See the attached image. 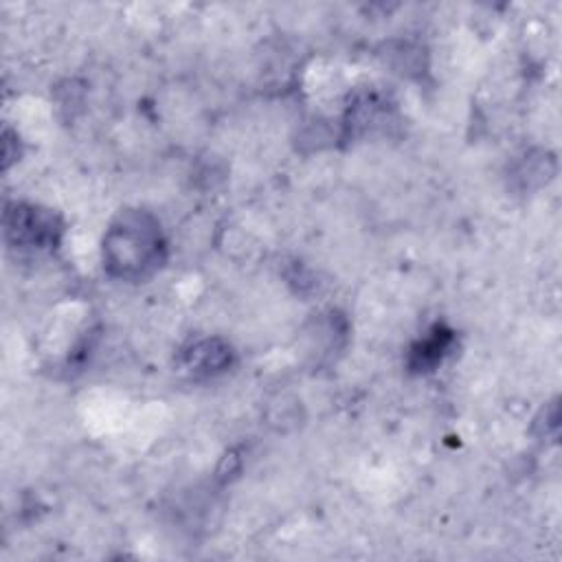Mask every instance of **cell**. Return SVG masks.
I'll return each mask as SVG.
<instances>
[{
	"label": "cell",
	"instance_id": "obj_4",
	"mask_svg": "<svg viewBox=\"0 0 562 562\" xmlns=\"http://www.w3.org/2000/svg\"><path fill=\"white\" fill-rule=\"evenodd\" d=\"M450 342H452V331L437 325L426 338H422L411 349V356H408L411 369L413 371H432L441 362L446 351L450 349Z\"/></svg>",
	"mask_w": 562,
	"mask_h": 562
},
{
	"label": "cell",
	"instance_id": "obj_3",
	"mask_svg": "<svg viewBox=\"0 0 562 562\" xmlns=\"http://www.w3.org/2000/svg\"><path fill=\"white\" fill-rule=\"evenodd\" d=\"M231 360H233L231 347L217 338L198 340L184 351V367L198 378H209L226 371Z\"/></svg>",
	"mask_w": 562,
	"mask_h": 562
},
{
	"label": "cell",
	"instance_id": "obj_1",
	"mask_svg": "<svg viewBox=\"0 0 562 562\" xmlns=\"http://www.w3.org/2000/svg\"><path fill=\"white\" fill-rule=\"evenodd\" d=\"M165 255L160 222L143 209L121 211L103 235V268L114 279H147L165 263Z\"/></svg>",
	"mask_w": 562,
	"mask_h": 562
},
{
	"label": "cell",
	"instance_id": "obj_2",
	"mask_svg": "<svg viewBox=\"0 0 562 562\" xmlns=\"http://www.w3.org/2000/svg\"><path fill=\"white\" fill-rule=\"evenodd\" d=\"M61 231L59 217L48 209L15 202L4 211V235L18 248H55Z\"/></svg>",
	"mask_w": 562,
	"mask_h": 562
}]
</instances>
